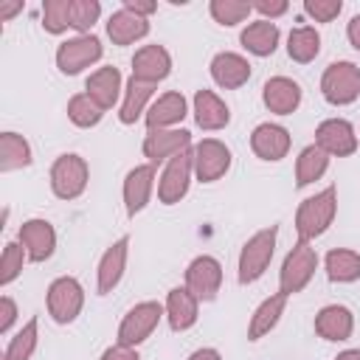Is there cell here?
Instances as JSON below:
<instances>
[{"mask_svg":"<svg viewBox=\"0 0 360 360\" xmlns=\"http://www.w3.org/2000/svg\"><path fill=\"white\" fill-rule=\"evenodd\" d=\"M335 211H338V191L335 186H326L323 191L307 197L298 211H295V231H298V239L309 242L315 236H321L332 219H335Z\"/></svg>","mask_w":360,"mask_h":360,"instance_id":"1","label":"cell"},{"mask_svg":"<svg viewBox=\"0 0 360 360\" xmlns=\"http://www.w3.org/2000/svg\"><path fill=\"white\" fill-rule=\"evenodd\" d=\"M276 236H278V228L270 225V228H262L256 231L245 245H242V253H239V284H253L264 276V270L270 267V259L276 253Z\"/></svg>","mask_w":360,"mask_h":360,"instance_id":"2","label":"cell"},{"mask_svg":"<svg viewBox=\"0 0 360 360\" xmlns=\"http://www.w3.org/2000/svg\"><path fill=\"white\" fill-rule=\"evenodd\" d=\"M315 270H318L315 248L309 242L298 239L292 245V250L284 256V264H281V273H278V292H284L287 298L301 292L309 284V278L315 276Z\"/></svg>","mask_w":360,"mask_h":360,"instance_id":"3","label":"cell"},{"mask_svg":"<svg viewBox=\"0 0 360 360\" xmlns=\"http://www.w3.org/2000/svg\"><path fill=\"white\" fill-rule=\"evenodd\" d=\"M321 93L329 104L343 107L360 96V68L354 62H332L321 76Z\"/></svg>","mask_w":360,"mask_h":360,"instance_id":"4","label":"cell"},{"mask_svg":"<svg viewBox=\"0 0 360 360\" xmlns=\"http://www.w3.org/2000/svg\"><path fill=\"white\" fill-rule=\"evenodd\" d=\"M87 177H90V169H87L84 158H79L73 152L59 155L51 166V188L59 200H76L87 188Z\"/></svg>","mask_w":360,"mask_h":360,"instance_id":"5","label":"cell"},{"mask_svg":"<svg viewBox=\"0 0 360 360\" xmlns=\"http://www.w3.org/2000/svg\"><path fill=\"white\" fill-rule=\"evenodd\" d=\"M160 318H163V307L158 301H141V304H135L124 315V321L118 326V343L135 349L138 343H143L158 329Z\"/></svg>","mask_w":360,"mask_h":360,"instance_id":"6","label":"cell"},{"mask_svg":"<svg viewBox=\"0 0 360 360\" xmlns=\"http://www.w3.org/2000/svg\"><path fill=\"white\" fill-rule=\"evenodd\" d=\"M191 172H194V149H183L180 155H174L158 183V200L163 205H174L186 197L188 183H191Z\"/></svg>","mask_w":360,"mask_h":360,"instance_id":"7","label":"cell"},{"mask_svg":"<svg viewBox=\"0 0 360 360\" xmlns=\"http://www.w3.org/2000/svg\"><path fill=\"white\" fill-rule=\"evenodd\" d=\"M101 42L98 37L93 34H79L73 39H65L59 48H56V68L68 76H76L82 73L84 68H90L93 62L101 59Z\"/></svg>","mask_w":360,"mask_h":360,"instance_id":"8","label":"cell"},{"mask_svg":"<svg viewBox=\"0 0 360 360\" xmlns=\"http://www.w3.org/2000/svg\"><path fill=\"white\" fill-rule=\"evenodd\" d=\"M84 307V290L73 276H62L48 287V312L56 323H70Z\"/></svg>","mask_w":360,"mask_h":360,"instance_id":"9","label":"cell"},{"mask_svg":"<svg viewBox=\"0 0 360 360\" xmlns=\"http://www.w3.org/2000/svg\"><path fill=\"white\" fill-rule=\"evenodd\" d=\"M228 169H231V149L222 141L205 138L194 146V174L200 183H214Z\"/></svg>","mask_w":360,"mask_h":360,"instance_id":"10","label":"cell"},{"mask_svg":"<svg viewBox=\"0 0 360 360\" xmlns=\"http://www.w3.org/2000/svg\"><path fill=\"white\" fill-rule=\"evenodd\" d=\"M315 146H321L326 155L346 158L357 149V132L346 118H326L315 129Z\"/></svg>","mask_w":360,"mask_h":360,"instance_id":"11","label":"cell"},{"mask_svg":"<svg viewBox=\"0 0 360 360\" xmlns=\"http://www.w3.org/2000/svg\"><path fill=\"white\" fill-rule=\"evenodd\" d=\"M222 284V264L214 256H197L186 267V287L200 301H214Z\"/></svg>","mask_w":360,"mask_h":360,"instance_id":"12","label":"cell"},{"mask_svg":"<svg viewBox=\"0 0 360 360\" xmlns=\"http://www.w3.org/2000/svg\"><path fill=\"white\" fill-rule=\"evenodd\" d=\"M188 143H191L188 129H149L143 138V155L152 166H158L163 160H172L183 149H188Z\"/></svg>","mask_w":360,"mask_h":360,"instance_id":"13","label":"cell"},{"mask_svg":"<svg viewBox=\"0 0 360 360\" xmlns=\"http://www.w3.org/2000/svg\"><path fill=\"white\" fill-rule=\"evenodd\" d=\"M172 73V56L163 45H143L132 56V79L158 84Z\"/></svg>","mask_w":360,"mask_h":360,"instance_id":"14","label":"cell"},{"mask_svg":"<svg viewBox=\"0 0 360 360\" xmlns=\"http://www.w3.org/2000/svg\"><path fill=\"white\" fill-rule=\"evenodd\" d=\"M20 245L31 262H45L56 248V231L48 219H25L20 225Z\"/></svg>","mask_w":360,"mask_h":360,"instance_id":"15","label":"cell"},{"mask_svg":"<svg viewBox=\"0 0 360 360\" xmlns=\"http://www.w3.org/2000/svg\"><path fill=\"white\" fill-rule=\"evenodd\" d=\"M152 186H155V166L152 163H143V166H135L127 172L124 177V205H127V214L135 217L138 211L146 208L149 197H152Z\"/></svg>","mask_w":360,"mask_h":360,"instance_id":"16","label":"cell"},{"mask_svg":"<svg viewBox=\"0 0 360 360\" xmlns=\"http://www.w3.org/2000/svg\"><path fill=\"white\" fill-rule=\"evenodd\" d=\"M127 250H129V236L115 239V242L104 250V256H101V262H98V270H96V276H98L96 287H98L101 295H107V292H112V290L118 287V281H121V276H124V267H127Z\"/></svg>","mask_w":360,"mask_h":360,"instance_id":"17","label":"cell"},{"mask_svg":"<svg viewBox=\"0 0 360 360\" xmlns=\"http://www.w3.org/2000/svg\"><path fill=\"white\" fill-rule=\"evenodd\" d=\"M262 101L270 112H278V115H290L298 110L301 104V87L298 82L287 79V76H273L264 82V90H262Z\"/></svg>","mask_w":360,"mask_h":360,"instance_id":"18","label":"cell"},{"mask_svg":"<svg viewBox=\"0 0 360 360\" xmlns=\"http://www.w3.org/2000/svg\"><path fill=\"white\" fill-rule=\"evenodd\" d=\"M250 149L262 160H281L290 152V132L278 124H259L250 135Z\"/></svg>","mask_w":360,"mask_h":360,"instance_id":"19","label":"cell"},{"mask_svg":"<svg viewBox=\"0 0 360 360\" xmlns=\"http://www.w3.org/2000/svg\"><path fill=\"white\" fill-rule=\"evenodd\" d=\"M211 79L225 90H236L250 79V62L233 51H222L211 59Z\"/></svg>","mask_w":360,"mask_h":360,"instance_id":"20","label":"cell"},{"mask_svg":"<svg viewBox=\"0 0 360 360\" xmlns=\"http://www.w3.org/2000/svg\"><path fill=\"white\" fill-rule=\"evenodd\" d=\"M197 304L200 298L188 287H172L166 295V318L174 332H186L197 323Z\"/></svg>","mask_w":360,"mask_h":360,"instance_id":"21","label":"cell"},{"mask_svg":"<svg viewBox=\"0 0 360 360\" xmlns=\"http://www.w3.org/2000/svg\"><path fill=\"white\" fill-rule=\"evenodd\" d=\"M186 118V98L177 90H169L155 98V104L146 110V127L149 129H174Z\"/></svg>","mask_w":360,"mask_h":360,"instance_id":"22","label":"cell"},{"mask_svg":"<svg viewBox=\"0 0 360 360\" xmlns=\"http://www.w3.org/2000/svg\"><path fill=\"white\" fill-rule=\"evenodd\" d=\"M194 121L200 129H222L231 121V110L214 90L202 87L194 93Z\"/></svg>","mask_w":360,"mask_h":360,"instance_id":"23","label":"cell"},{"mask_svg":"<svg viewBox=\"0 0 360 360\" xmlns=\"http://www.w3.org/2000/svg\"><path fill=\"white\" fill-rule=\"evenodd\" d=\"M352 329H354V315H352V309H346L340 304H329L315 315V332L323 340H335V343L349 340Z\"/></svg>","mask_w":360,"mask_h":360,"instance_id":"24","label":"cell"},{"mask_svg":"<svg viewBox=\"0 0 360 360\" xmlns=\"http://www.w3.org/2000/svg\"><path fill=\"white\" fill-rule=\"evenodd\" d=\"M84 93L101 107V110H110L118 96H121V73L118 68L107 65V68H98L87 76V84H84Z\"/></svg>","mask_w":360,"mask_h":360,"instance_id":"25","label":"cell"},{"mask_svg":"<svg viewBox=\"0 0 360 360\" xmlns=\"http://www.w3.org/2000/svg\"><path fill=\"white\" fill-rule=\"evenodd\" d=\"M146 34H149V20L127 8L112 11L107 20V37L112 39V45H132L135 39H143Z\"/></svg>","mask_w":360,"mask_h":360,"instance_id":"26","label":"cell"},{"mask_svg":"<svg viewBox=\"0 0 360 360\" xmlns=\"http://www.w3.org/2000/svg\"><path fill=\"white\" fill-rule=\"evenodd\" d=\"M284 307H287V295H284V292H276V295L264 298V301L256 307V312L250 315V323H248V340H259V338H264V335L278 323Z\"/></svg>","mask_w":360,"mask_h":360,"instance_id":"27","label":"cell"},{"mask_svg":"<svg viewBox=\"0 0 360 360\" xmlns=\"http://www.w3.org/2000/svg\"><path fill=\"white\" fill-rule=\"evenodd\" d=\"M239 39L253 56H270L278 45V25L270 20H256L239 34Z\"/></svg>","mask_w":360,"mask_h":360,"instance_id":"28","label":"cell"},{"mask_svg":"<svg viewBox=\"0 0 360 360\" xmlns=\"http://www.w3.org/2000/svg\"><path fill=\"white\" fill-rule=\"evenodd\" d=\"M326 166H329V155L321 146H315V143L312 146H304L301 155H298V160H295V186L304 188V186L321 180L323 172H326Z\"/></svg>","mask_w":360,"mask_h":360,"instance_id":"29","label":"cell"},{"mask_svg":"<svg viewBox=\"0 0 360 360\" xmlns=\"http://www.w3.org/2000/svg\"><path fill=\"white\" fill-rule=\"evenodd\" d=\"M155 93V84L149 82H141V79H129L127 82V90H124V101H121V124H135L141 118V112L146 110V101L152 98Z\"/></svg>","mask_w":360,"mask_h":360,"instance_id":"30","label":"cell"},{"mask_svg":"<svg viewBox=\"0 0 360 360\" xmlns=\"http://www.w3.org/2000/svg\"><path fill=\"white\" fill-rule=\"evenodd\" d=\"M326 276L332 281L349 284L360 278V253L349 248H335L326 253Z\"/></svg>","mask_w":360,"mask_h":360,"instance_id":"31","label":"cell"},{"mask_svg":"<svg viewBox=\"0 0 360 360\" xmlns=\"http://www.w3.org/2000/svg\"><path fill=\"white\" fill-rule=\"evenodd\" d=\"M318 51H321V34L312 25H298V28L290 31V37H287L290 59L307 65V62H312L318 56Z\"/></svg>","mask_w":360,"mask_h":360,"instance_id":"32","label":"cell"},{"mask_svg":"<svg viewBox=\"0 0 360 360\" xmlns=\"http://www.w3.org/2000/svg\"><path fill=\"white\" fill-rule=\"evenodd\" d=\"M31 163V146L22 135L17 132H3L0 135V172H14Z\"/></svg>","mask_w":360,"mask_h":360,"instance_id":"33","label":"cell"},{"mask_svg":"<svg viewBox=\"0 0 360 360\" xmlns=\"http://www.w3.org/2000/svg\"><path fill=\"white\" fill-rule=\"evenodd\" d=\"M101 115H104V110L87 96V93H76L70 101H68V118L76 124V127H96L98 121H101Z\"/></svg>","mask_w":360,"mask_h":360,"instance_id":"34","label":"cell"},{"mask_svg":"<svg viewBox=\"0 0 360 360\" xmlns=\"http://www.w3.org/2000/svg\"><path fill=\"white\" fill-rule=\"evenodd\" d=\"M37 318H31V321H25L22 323V329L11 338V343H8V349H6V354H3V360H28L31 354H34V349H37Z\"/></svg>","mask_w":360,"mask_h":360,"instance_id":"35","label":"cell"},{"mask_svg":"<svg viewBox=\"0 0 360 360\" xmlns=\"http://www.w3.org/2000/svg\"><path fill=\"white\" fill-rule=\"evenodd\" d=\"M208 11L219 25H236L253 11V3H245V0H211Z\"/></svg>","mask_w":360,"mask_h":360,"instance_id":"36","label":"cell"},{"mask_svg":"<svg viewBox=\"0 0 360 360\" xmlns=\"http://www.w3.org/2000/svg\"><path fill=\"white\" fill-rule=\"evenodd\" d=\"M70 3L73 0H45L42 3V25L48 34H62L70 28Z\"/></svg>","mask_w":360,"mask_h":360,"instance_id":"37","label":"cell"},{"mask_svg":"<svg viewBox=\"0 0 360 360\" xmlns=\"http://www.w3.org/2000/svg\"><path fill=\"white\" fill-rule=\"evenodd\" d=\"M25 256H28V253H25V248H22L20 242H8V245L3 248V256H0V284H3V287H8V284L20 276Z\"/></svg>","mask_w":360,"mask_h":360,"instance_id":"38","label":"cell"},{"mask_svg":"<svg viewBox=\"0 0 360 360\" xmlns=\"http://www.w3.org/2000/svg\"><path fill=\"white\" fill-rule=\"evenodd\" d=\"M98 14H101L98 0H73L70 3V28H76L82 34H90Z\"/></svg>","mask_w":360,"mask_h":360,"instance_id":"39","label":"cell"},{"mask_svg":"<svg viewBox=\"0 0 360 360\" xmlns=\"http://www.w3.org/2000/svg\"><path fill=\"white\" fill-rule=\"evenodd\" d=\"M340 8H343L340 0H304V11L315 22H332L340 14Z\"/></svg>","mask_w":360,"mask_h":360,"instance_id":"40","label":"cell"},{"mask_svg":"<svg viewBox=\"0 0 360 360\" xmlns=\"http://www.w3.org/2000/svg\"><path fill=\"white\" fill-rule=\"evenodd\" d=\"M253 8L262 14V20H276V17H281V14H287V0H259V3H253Z\"/></svg>","mask_w":360,"mask_h":360,"instance_id":"41","label":"cell"},{"mask_svg":"<svg viewBox=\"0 0 360 360\" xmlns=\"http://www.w3.org/2000/svg\"><path fill=\"white\" fill-rule=\"evenodd\" d=\"M14 318H17V304H14L8 295H3V298H0V332H3V335L11 329Z\"/></svg>","mask_w":360,"mask_h":360,"instance_id":"42","label":"cell"},{"mask_svg":"<svg viewBox=\"0 0 360 360\" xmlns=\"http://www.w3.org/2000/svg\"><path fill=\"white\" fill-rule=\"evenodd\" d=\"M101 360H141V357H138V352H135L132 346H121V343H115V346L104 349Z\"/></svg>","mask_w":360,"mask_h":360,"instance_id":"43","label":"cell"},{"mask_svg":"<svg viewBox=\"0 0 360 360\" xmlns=\"http://www.w3.org/2000/svg\"><path fill=\"white\" fill-rule=\"evenodd\" d=\"M124 8L138 14V17H149L158 8V3H152V0H124Z\"/></svg>","mask_w":360,"mask_h":360,"instance_id":"44","label":"cell"},{"mask_svg":"<svg viewBox=\"0 0 360 360\" xmlns=\"http://www.w3.org/2000/svg\"><path fill=\"white\" fill-rule=\"evenodd\" d=\"M346 37H349V42L360 51V14H354V17L349 20V25H346Z\"/></svg>","mask_w":360,"mask_h":360,"instance_id":"45","label":"cell"},{"mask_svg":"<svg viewBox=\"0 0 360 360\" xmlns=\"http://www.w3.org/2000/svg\"><path fill=\"white\" fill-rule=\"evenodd\" d=\"M188 360H222V354L217 352V349H197V352H191L188 354Z\"/></svg>","mask_w":360,"mask_h":360,"instance_id":"46","label":"cell"},{"mask_svg":"<svg viewBox=\"0 0 360 360\" xmlns=\"http://www.w3.org/2000/svg\"><path fill=\"white\" fill-rule=\"evenodd\" d=\"M20 8H22V3H3V6H0V20L6 22V20H8L11 14H17Z\"/></svg>","mask_w":360,"mask_h":360,"instance_id":"47","label":"cell"},{"mask_svg":"<svg viewBox=\"0 0 360 360\" xmlns=\"http://www.w3.org/2000/svg\"><path fill=\"white\" fill-rule=\"evenodd\" d=\"M335 360H360V349H346V352H340Z\"/></svg>","mask_w":360,"mask_h":360,"instance_id":"48","label":"cell"}]
</instances>
